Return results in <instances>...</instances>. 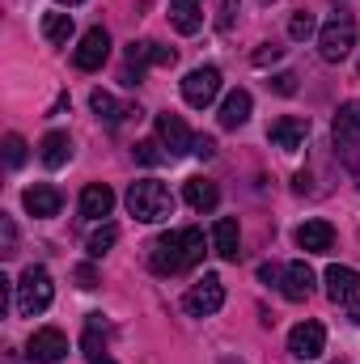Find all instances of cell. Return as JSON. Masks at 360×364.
<instances>
[{
	"label": "cell",
	"instance_id": "cell-34",
	"mask_svg": "<svg viewBox=\"0 0 360 364\" xmlns=\"http://www.w3.org/2000/svg\"><path fill=\"white\" fill-rule=\"evenodd\" d=\"M280 55H284V47H275V43H263V47H259V51H255V64H259V68H263V64H275V60H280Z\"/></svg>",
	"mask_w": 360,
	"mask_h": 364
},
{
	"label": "cell",
	"instance_id": "cell-16",
	"mask_svg": "<svg viewBox=\"0 0 360 364\" xmlns=\"http://www.w3.org/2000/svg\"><path fill=\"white\" fill-rule=\"evenodd\" d=\"M21 199H26V212H30V216H43V220H47V216H55V212H60V203H64V199H60V191H55L51 182H34Z\"/></svg>",
	"mask_w": 360,
	"mask_h": 364
},
{
	"label": "cell",
	"instance_id": "cell-22",
	"mask_svg": "<svg viewBox=\"0 0 360 364\" xmlns=\"http://www.w3.org/2000/svg\"><path fill=\"white\" fill-rule=\"evenodd\" d=\"M38 157H43L47 170H60V166H68V157H73V140H68L64 132H47L43 144H38Z\"/></svg>",
	"mask_w": 360,
	"mask_h": 364
},
{
	"label": "cell",
	"instance_id": "cell-9",
	"mask_svg": "<svg viewBox=\"0 0 360 364\" xmlns=\"http://www.w3.org/2000/svg\"><path fill=\"white\" fill-rule=\"evenodd\" d=\"M288 352H292L297 360H318V356L327 352V331H322V322H297V326L288 331Z\"/></svg>",
	"mask_w": 360,
	"mask_h": 364
},
{
	"label": "cell",
	"instance_id": "cell-27",
	"mask_svg": "<svg viewBox=\"0 0 360 364\" xmlns=\"http://www.w3.org/2000/svg\"><path fill=\"white\" fill-rule=\"evenodd\" d=\"M115 242H119V229H115V225H102V229H93V233H90V255H93V259H102V255H106Z\"/></svg>",
	"mask_w": 360,
	"mask_h": 364
},
{
	"label": "cell",
	"instance_id": "cell-31",
	"mask_svg": "<svg viewBox=\"0 0 360 364\" xmlns=\"http://www.w3.org/2000/svg\"><path fill=\"white\" fill-rule=\"evenodd\" d=\"M0 255H4V259H13V255H17V229H13V220H9V216H0Z\"/></svg>",
	"mask_w": 360,
	"mask_h": 364
},
{
	"label": "cell",
	"instance_id": "cell-13",
	"mask_svg": "<svg viewBox=\"0 0 360 364\" xmlns=\"http://www.w3.org/2000/svg\"><path fill=\"white\" fill-rule=\"evenodd\" d=\"M30 356L38 364H60L68 356V339H64V331H55V326H43V331H34L30 335Z\"/></svg>",
	"mask_w": 360,
	"mask_h": 364
},
{
	"label": "cell",
	"instance_id": "cell-14",
	"mask_svg": "<svg viewBox=\"0 0 360 364\" xmlns=\"http://www.w3.org/2000/svg\"><path fill=\"white\" fill-rule=\"evenodd\" d=\"M280 292H284L288 301H309V292H314V272H309V263H288V267L280 272Z\"/></svg>",
	"mask_w": 360,
	"mask_h": 364
},
{
	"label": "cell",
	"instance_id": "cell-35",
	"mask_svg": "<svg viewBox=\"0 0 360 364\" xmlns=\"http://www.w3.org/2000/svg\"><path fill=\"white\" fill-rule=\"evenodd\" d=\"M195 157L199 161H212L216 157V140L212 136H195Z\"/></svg>",
	"mask_w": 360,
	"mask_h": 364
},
{
	"label": "cell",
	"instance_id": "cell-21",
	"mask_svg": "<svg viewBox=\"0 0 360 364\" xmlns=\"http://www.w3.org/2000/svg\"><path fill=\"white\" fill-rule=\"evenodd\" d=\"M182 199H186L195 212H212V208L221 203V191H216V182H208V178H186L182 182Z\"/></svg>",
	"mask_w": 360,
	"mask_h": 364
},
{
	"label": "cell",
	"instance_id": "cell-17",
	"mask_svg": "<svg viewBox=\"0 0 360 364\" xmlns=\"http://www.w3.org/2000/svg\"><path fill=\"white\" fill-rule=\"evenodd\" d=\"M238 246H242V229H238V220H233V216H221V220L212 225V250H216L221 259L233 263V259L242 255Z\"/></svg>",
	"mask_w": 360,
	"mask_h": 364
},
{
	"label": "cell",
	"instance_id": "cell-2",
	"mask_svg": "<svg viewBox=\"0 0 360 364\" xmlns=\"http://www.w3.org/2000/svg\"><path fill=\"white\" fill-rule=\"evenodd\" d=\"M127 212H132L136 220H144V225H157V220L174 216V195H170L166 182L140 178V182L127 186Z\"/></svg>",
	"mask_w": 360,
	"mask_h": 364
},
{
	"label": "cell",
	"instance_id": "cell-26",
	"mask_svg": "<svg viewBox=\"0 0 360 364\" xmlns=\"http://www.w3.org/2000/svg\"><path fill=\"white\" fill-rule=\"evenodd\" d=\"M85 360L90 364H115L106 356V343L97 339V314H90V331H85Z\"/></svg>",
	"mask_w": 360,
	"mask_h": 364
},
{
	"label": "cell",
	"instance_id": "cell-23",
	"mask_svg": "<svg viewBox=\"0 0 360 364\" xmlns=\"http://www.w3.org/2000/svg\"><path fill=\"white\" fill-rule=\"evenodd\" d=\"M170 26L179 34H195L203 26V4L199 0H170Z\"/></svg>",
	"mask_w": 360,
	"mask_h": 364
},
{
	"label": "cell",
	"instance_id": "cell-18",
	"mask_svg": "<svg viewBox=\"0 0 360 364\" xmlns=\"http://www.w3.org/2000/svg\"><path fill=\"white\" fill-rule=\"evenodd\" d=\"M297 246L309 250V255H327V250L335 246V229H331L327 220H305V225L297 229Z\"/></svg>",
	"mask_w": 360,
	"mask_h": 364
},
{
	"label": "cell",
	"instance_id": "cell-25",
	"mask_svg": "<svg viewBox=\"0 0 360 364\" xmlns=\"http://www.w3.org/2000/svg\"><path fill=\"white\" fill-rule=\"evenodd\" d=\"M43 38L64 47L73 38V13H43Z\"/></svg>",
	"mask_w": 360,
	"mask_h": 364
},
{
	"label": "cell",
	"instance_id": "cell-32",
	"mask_svg": "<svg viewBox=\"0 0 360 364\" xmlns=\"http://www.w3.org/2000/svg\"><path fill=\"white\" fill-rule=\"evenodd\" d=\"M238 21V0H216V30H233Z\"/></svg>",
	"mask_w": 360,
	"mask_h": 364
},
{
	"label": "cell",
	"instance_id": "cell-5",
	"mask_svg": "<svg viewBox=\"0 0 360 364\" xmlns=\"http://www.w3.org/2000/svg\"><path fill=\"white\" fill-rule=\"evenodd\" d=\"M335 144L348 161V170H360V102H344L335 114Z\"/></svg>",
	"mask_w": 360,
	"mask_h": 364
},
{
	"label": "cell",
	"instance_id": "cell-19",
	"mask_svg": "<svg viewBox=\"0 0 360 364\" xmlns=\"http://www.w3.org/2000/svg\"><path fill=\"white\" fill-rule=\"evenodd\" d=\"M110 208H115V191H110L106 182H90V186L81 191V216H85V220L110 216Z\"/></svg>",
	"mask_w": 360,
	"mask_h": 364
},
{
	"label": "cell",
	"instance_id": "cell-8",
	"mask_svg": "<svg viewBox=\"0 0 360 364\" xmlns=\"http://www.w3.org/2000/svg\"><path fill=\"white\" fill-rule=\"evenodd\" d=\"M216 93H221V73H216V68H195V73L182 77V97H186V106H195V110L212 106Z\"/></svg>",
	"mask_w": 360,
	"mask_h": 364
},
{
	"label": "cell",
	"instance_id": "cell-41",
	"mask_svg": "<svg viewBox=\"0 0 360 364\" xmlns=\"http://www.w3.org/2000/svg\"><path fill=\"white\" fill-rule=\"evenodd\" d=\"M263 4H271V0H263Z\"/></svg>",
	"mask_w": 360,
	"mask_h": 364
},
{
	"label": "cell",
	"instance_id": "cell-38",
	"mask_svg": "<svg viewBox=\"0 0 360 364\" xmlns=\"http://www.w3.org/2000/svg\"><path fill=\"white\" fill-rule=\"evenodd\" d=\"M259 279H268V284H275V279H280V272H275V267H268V263H263V267H259Z\"/></svg>",
	"mask_w": 360,
	"mask_h": 364
},
{
	"label": "cell",
	"instance_id": "cell-28",
	"mask_svg": "<svg viewBox=\"0 0 360 364\" xmlns=\"http://www.w3.org/2000/svg\"><path fill=\"white\" fill-rule=\"evenodd\" d=\"M309 34H314V13H305V9L292 13V21H288V38L301 43V38H309Z\"/></svg>",
	"mask_w": 360,
	"mask_h": 364
},
{
	"label": "cell",
	"instance_id": "cell-6",
	"mask_svg": "<svg viewBox=\"0 0 360 364\" xmlns=\"http://www.w3.org/2000/svg\"><path fill=\"white\" fill-rule=\"evenodd\" d=\"M182 305H186V314L191 318H212L221 305H225V284H221V275H203V279H195L191 284V292L182 296Z\"/></svg>",
	"mask_w": 360,
	"mask_h": 364
},
{
	"label": "cell",
	"instance_id": "cell-4",
	"mask_svg": "<svg viewBox=\"0 0 360 364\" xmlns=\"http://www.w3.org/2000/svg\"><path fill=\"white\" fill-rule=\"evenodd\" d=\"M51 296H55V288H51L47 267H26V272H21V279H17V314H21V318L43 314V309L51 305Z\"/></svg>",
	"mask_w": 360,
	"mask_h": 364
},
{
	"label": "cell",
	"instance_id": "cell-15",
	"mask_svg": "<svg viewBox=\"0 0 360 364\" xmlns=\"http://www.w3.org/2000/svg\"><path fill=\"white\" fill-rule=\"evenodd\" d=\"M356 288H360V275L352 267H327V296L335 301V305H352L356 301Z\"/></svg>",
	"mask_w": 360,
	"mask_h": 364
},
{
	"label": "cell",
	"instance_id": "cell-30",
	"mask_svg": "<svg viewBox=\"0 0 360 364\" xmlns=\"http://www.w3.org/2000/svg\"><path fill=\"white\" fill-rule=\"evenodd\" d=\"M166 157H170V153H162L157 140H140V144H136V161H144V166H162Z\"/></svg>",
	"mask_w": 360,
	"mask_h": 364
},
{
	"label": "cell",
	"instance_id": "cell-24",
	"mask_svg": "<svg viewBox=\"0 0 360 364\" xmlns=\"http://www.w3.org/2000/svg\"><path fill=\"white\" fill-rule=\"evenodd\" d=\"M250 106H255V102H250V93L233 90L225 102H221V127H229V132H233V127H242V123L250 119Z\"/></svg>",
	"mask_w": 360,
	"mask_h": 364
},
{
	"label": "cell",
	"instance_id": "cell-37",
	"mask_svg": "<svg viewBox=\"0 0 360 364\" xmlns=\"http://www.w3.org/2000/svg\"><path fill=\"white\" fill-rule=\"evenodd\" d=\"M77 284H81V288H97V275H93V267H81V272H77Z\"/></svg>",
	"mask_w": 360,
	"mask_h": 364
},
{
	"label": "cell",
	"instance_id": "cell-11",
	"mask_svg": "<svg viewBox=\"0 0 360 364\" xmlns=\"http://www.w3.org/2000/svg\"><path fill=\"white\" fill-rule=\"evenodd\" d=\"M157 136H162V144H166L170 157H186V153H195V136L186 132V123H182L174 110L157 114Z\"/></svg>",
	"mask_w": 360,
	"mask_h": 364
},
{
	"label": "cell",
	"instance_id": "cell-1",
	"mask_svg": "<svg viewBox=\"0 0 360 364\" xmlns=\"http://www.w3.org/2000/svg\"><path fill=\"white\" fill-rule=\"evenodd\" d=\"M149 263L157 275H179L203 263V233L199 229H170L149 246Z\"/></svg>",
	"mask_w": 360,
	"mask_h": 364
},
{
	"label": "cell",
	"instance_id": "cell-36",
	"mask_svg": "<svg viewBox=\"0 0 360 364\" xmlns=\"http://www.w3.org/2000/svg\"><path fill=\"white\" fill-rule=\"evenodd\" d=\"M13 288H17V284H13L9 275H0V314H9V305H13Z\"/></svg>",
	"mask_w": 360,
	"mask_h": 364
},
{
	"label": "cell",
	"instance_id": "cell-29",
	"mask_svg": "<svg viewBox=\"0 0 360 364\" xmlns=\"http://www.w3.org/2000/svg\"><path fill=\"white\" fill-rule=\"evenodd\" d=\"M4 161H9V170H17L21 161H26V140L13 132V136H4Z\"/></svg>",
	"mask_w": 360,
	"mask_h": 364
},
{
	"label": "cell",
	"instance_id": "cell-20",
	"mask_svg": "<svg viewBox=\"0 0 360 364\" xmlns=\"http://www.w3.org/2000/svg\"><path fill=\"white\" fill-rule=\"evenodd\" d=\"M90 106L97 110V119H106L110 127H119V123H123V119H132V114L140 119V106H123V102H115L106 90H93L90 93Z\"/></svg>",
	"mask_w": 360,
	"mask_h": 364
},
{
	"label": "cell",
	"instance_id": "cell-40",
	"mask_svg": "<svg viewBox=\"0 0 360 364\" xmlns=\"http://www.w3.org/2000/svg\"><path fill=\"white\" fill-rule=\"evenodd\" d=\"M60 4H68V9H73V4H81V0H60Z\"/></svg>",
	"mask_w": 360,
	"mask_h": 364
},
{
	"label": "cell",
	"instance_id": "cell-33",
	"mask_svg": "<svg viewBox=\"0 0 360 364\" xmlns=\"http://www.w3.org/2000/svg\"><path fill=\"white\" fill-rule=\"evenodd\" d=\"M268 85H271L275 93H284V97H288V93H297V77H292V73H275Z\"/></svg>",
	"mask_w": 360,
	"mask_h": 364
},
{
	"label": "cell",
	"instance_id": "cell-3",
	"mask_svg": "<svg viewBox=\"0 0 360 364\" xmlns=\"http://www.w3.org/2000/svg\"><path fill=\"white\" fill-rule=\"evenodd\" d=\"M352 47H356V17H352L348 9H339V13H331L327 26L318 30V51H322L327 64H339V60L352 55Z\"/></svg>",
	"mask_w": 360,
	"mask_h": 364
},
{
	"label": "cell",
	"instance_id": "cell-7",
	"mask_svg": "<svg viewBox=\"0 0 360 364\" xmlns=\"http://www.w3.org/2000/svg\"><path fill=\"white\" fill-rule=\"evenodd\" d=\"M149 64H174V51L170 47H162V43H132L127 47V73H123V85H136L140 77H144V68Z\"/></svg>",
	"mask_w": 360,
	"mask_h": 364
},
{
	"label": "cell",
	"instance_id": "cell-39",
	"mask_svg": "<svg viewBox=\"0 0 360 364\" xmlns=\"http://www.w3.org/2000/svg\"><path fill=\"white\" fill-rule=\"evenodd\" d=\"M292 191H297V195H301V191H309V174H297V178H292Z\"/></svg>",
	"mask_w": 360,
	"mask_h": 364
},
{
	"label": "cell",
	"instance_id": "cell-10",
	"mask_svg": "<svg viewBox=\"0 0 360 364\" xmlns=\"http://www.w3.org/2000/svg\"><path fill=\"white\" fill-rule=\"evenodd\" d=\"M106 55H110V34H106L102 26L85 30V34H81V43H77V51H73V60H77V68H81V73L102 68V64H106Z\"/></svg>",
	"mask_w": 360,
	"mask_h": 364
},
{
	"label": "cell",
	"instance_id": "cell-12",
	"mask_svg": "<svg viewBox=\"0 0 360 364\" xmlns=\"http://www.w3.org/2000/svg\"><path fill=\"white\" fill-rule=\"evenodd\" d=\"M305 136H309V119H301V114H284L268 127V140L284 153H297L305 144Z\"/></svg>",
	"mask_w": 360,
	"mask_h": 364
}]
</instances>
